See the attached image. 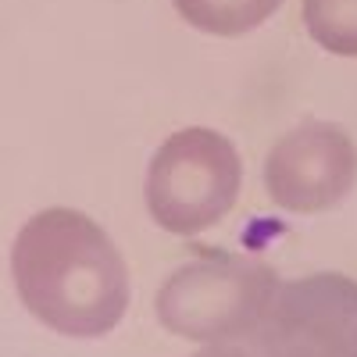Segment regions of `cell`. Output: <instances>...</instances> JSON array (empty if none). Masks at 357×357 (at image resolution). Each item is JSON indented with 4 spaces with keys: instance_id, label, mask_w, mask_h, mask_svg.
Segmentation results:
<instances>
[{
    "instance_id": "1",
    "label": "cell",
    "mask_w": 357,
    "mask_h": 357,
    "mask_svg": "<svg viewBox=\"0 0 357 357\" xmlns=\"http://www.w3.org/2000/svg\"><path fill=\"white\" fill-rule=\"evenodd\" d=\"M8 261L25 314L65 340H100L129 314V261L111 232L79 207L54 204L29 215Z\"/></svg>"
},
{
    "instance_id": "2",
    "label": "cell",
    "mask_w": 357,
    "mask_h": 357,
    "mask_svg": "<svg viewBox=\"0 0 357 357\" xmlns=\"http://www.w3.org/2000/svg\"><path fill=\"white\" fill-rule=\"evenodd\" d=\"M282 279L247 254L211 250L172 268L154 296L158 325L197 347L250 340L272 307Z\"/></svg>"
},
{
    "instance_id": "3",
    "label": "cell",
    "mask_w": 357,
    "mask_h": 357,
    "mask_svg": "<svg viewBox=\"0 0 357 357\" xmlns=\"http://www.w3.org/2000/svg\"><path fill=\"white\" fill-rule=\"evenodd\" d=\"M243 193V158L222 129L186 126L161 139L143 175L151 222L178 240L215 229Z\"/></svg>"
},
{
    "instance_id": "4",
    "label": "cell",
    "mask_w": 357,
    "mask_h": 357,
    "mask_svg": "<svg viewBox=\"0 0 357 357\" xmlns=\"http://www.w3.org/2000/svg\"><path fill=\"white\" fill-rule=\"evenodd\" d=\"M247 343L257 357H357V279L343 272L282 279Z\"/></svg>"
},
{
    "instance_id": "5",
    "label": "cell",
    "mask_w": 357,
    "mask_h": 357,
    "mask_svg": "<svg viewBox=\"0 0 357 357\" xmlns=\"http://www.w3.org/2000/svg\"><path fill=\"white\" fill-rule=\"evenodd\" d=\"M261 183L286 215L336 211L357 186V143L340 122L304 118L272 143Z\"/></svg>"
},
{
    "instance_id": "6",
    "label": "cell",
    "mask_w": 357,
    "mask_h": 357,
    "mask_svg": "<svg viewBox=\"0 0 357 357\" xmlns=\"http://www.w3.org/2000/svg\"><path fill=\"white\" fill-rule=\"evenodd\" d=\"M286 0H172L175 15L204 36L236 40L261 29Z\"/></svg>"
},
{
    "instance_id": "7",
    "label": "cell",
    "mask_w": 357,
    "mask_h": 357,
    "mask_svg": "<svg viewBox=\"0 0 357 357\" xmlns=\"http://www.w3.org/2000/svg\"><path fill=\"white\" fill-rule=\"evenodd\" d=\"M301 18L314 47L333 57H357V0H304Z\"/></svg>"
},
{
    "instance_id": "8",
    "label": "cell",
    "mask_w": 357,
    "mask_h": 357,
    "mask_svg": "<svg viewBox=\"0 0 357 357\" xmlns=\"http://www.w3.org/2000/svg\"><path fill=\"white\" fill-rule=\"evenodd\" d=\"M190 357H257V354H254V347L247 340H240V343H207V347H200Z\"/></svg>"
}]
</instances>
